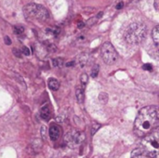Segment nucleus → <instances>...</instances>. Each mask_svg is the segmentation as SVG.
Listing matches in <instances>:
<instances>
[{"label": "nucleus", "instance_id": "obj_1", "mask_svg": "<svg viewBox=\"0 0 159 158\" xmlns=\"http://www.w3.org/2000/svg\"><path fill=\"white\" fill-rule=\"evenodd\" d=\"M159 123V110L157 106L143 108L134 123V132L139 137H145L154 132Z\"/></svg>", "mask_w": 159, "mask_h": 158}, {"label": "nucleus", "instance_id": "obj_2", "mask_svg": "<svg viewBox=\"0 0 159 158\" xmlns=\"http://www.w3.org/2000/svg\"><path fill=\"white\" fill-rule=\"evenodd\" d=\"M147 34L146 25L142 22H134L129 26L125 33V39L130 45H137L142 43Z\"/></svg>", "mask_w": 159, "mask_h": 158}, {"label": "nucleus", "instance_id": "obj_3", "mask_svg": "<svg viewBox=\"0 0 159 158\" xmlns=\"http://www.w3.org/2000/svg\"><path fill=\"white\" fill-rule=\"evenodd\" d=\"M143 150L149 157L158 158L159 137L158 132H152L144 137L142 142Z\"/></svg>", "mask_w": 159, "mask_h": 158}, {"label": "nucleus", "instance_id": "obj_4", "mask_svg": "<svg viewBox=\"0 0 159 158\" xmlns=\"http://www.w3.org/2000/svg\"><path fill=\"white\" fill-rule=\"evenodd\" d=\"M24 15L30 19H37L38 20H47L49 18L48 11L42 6L34 3L28 4L24 8Z\"/></svg>", "mask_w": 159, "mask_h": 158}, {"label": "nucleus", "instance_id": "obj_5", "mask_svg": "<svg viewBox=\"0 0 159 158\" xmlns=\"http://www.w3.org/2000/svg\"><path fill=\"white\" fill-rule=\"evenodd\" d=\"M101 53H102V58L103 61L108 65L114 64L116 61L117 57H118L116 50L115 49V47L110 42H105L102 45Z\"/></svg>", "mask_w": 159, "mask_h": 158}, {"label": "nucleus", "instance_id": "obj_6", "mask_svg": "<svg viewBox=\"0 0 159 158\" xmlns=\"http://www.w3.org/2000/svg\"><path fill=\"white\" fill-rule=\"evenodd\" d=\"M49 137L52 142H56L61 137V129L58 125H52L49 128Z\"/></svg>", "mask_w": 159, "mask_h": 158}, {"label": "nucleus", "instance_id": "obj_7", "mask_svg": "<svg viewBox=\"0 0 159 158\" xmlns=\"http://www.w3.org/2000/svg\"><path fill=\"white\" fill-rule=\"evenodd\" d=\"M68 137L71 138V141H69V142H74L75 144H79V143H81V142L84 141V139H85V136H84L83 133H81V132H75L74 135L68 134Z\"/></svg>", "mask_w": 159, "mask_h": 158}, {"label": "nucleus", "instance_id": "obj_8", "mask_svg": "<svg viewBox=\"0 0 159 158\" xmlns=\"http://www.w3.org/2000/svg\"><path fill=\"white\" fill-rule=\"evenodd\" d=\"M131 158H149V156L142 148H139L133 150V152L131 153Z\"/></svg>", "mask_w": 159, "mask_h": 158}, {"label": "nucleus", "instance_id": "obj_9", "mask_svg": "<svg viewBox=\"0 0 159 158\" xmlns=\"http://www.w3.org/2000/svg\"><path fill=\"white\" fill-rule=\"evenodd\" d=\"M40 116L42 119L44 120H48L50 118V110L48 108V105H45L41 108V111H40Z\"/></svg>", "mask_w": 159, "mask_h": 158}, {"label": "nucleus", "instance_id": "obj_10", "mask_svg": "<svg viewBox=\"0 0 159 158\" xmlns=\"http://www.w3.org/2000/svg\"><path fill=\"white\" fill-rule=\"evenodd\" d=\"M48 88H49L51 90H53V91L58 90L59 88H60V83H59V81L56 80V79H54V78H50V79L48 80Z\"/></svg>", "mask_w": 159, "mask_h": 158}, {"label": "nucleus", "instance_id": "obj_11", "mask_svg": "<svg viewBox=\"0 0 159 158\" xmlns=\"http://www.w3.org/2000/svg\"><path fill=\"white\" fill-rule=\"evenodd\" d=\"M75 94H76V100H77V102H78L79 103H82V102H84V97H85V95H84V88H83V87H79V88H76V92H75Z\"/></svg>", "mask_w": 159, "mask_h": 158}, {"label": "nucleus", "instance_id": "obj_12", "mask_svg": "<svg viewBox=\"0 0 159 158\" xmlns=\"http://www.w3.org/2000/svg\"><path fill=\"white\" fill-rule=\"evenodd\" d=\"M152 37L153 40L156 44V46H158V41H159V26H156L152 32Z\"/></svg>", "mask_w": 159, "mask_h": 158}, {"label": "nucleus", "instance_id": "obj_13", "mask_svg": "<svg viewBox=\"0 0 159 158\" xmlns=\"http://www.w3.org/2000/svg\"><path fill=\"white\" fill-rule=\"evenodd\" d=\"M88 81H89V76H88V74H83L81 75V77H80V82H81V84H82V87L86 86L87 83H88Z\"/></svg>", "mask_w": 159, "mask_h": 158}, {"label": "nucleus", "instance_id": "obj_14", "mask_svg": "<svg viewBox=\"0 0 159 158\" xmlns=\"http://www.w3.org/2000/svg\"><path fill=\"white\" fill-rule=\"evenodd\" d=\"M99 74V65H95L91 70V75L92 77H96Z\"/></svg>", "mask_w": 159, "mask_h": 158}, {"label": "nucleus", "instance_id": "obj_15", "mask_svg": "<svg viewBox=\"0 0 159 158\" xmlns=\"http://www.w3.org/2000/svg\"><path fill=\"white\" fill-rule=\"evenodd\" d=\"M14 32H15V34H22V33L24 32V29H23V27H21V26H15V27H14Z\"/></svg>", "mask_w": 159, "mask_h": 158}, {"label": "nucleus", "instance_id": "obj_16", "mask_svg": "<svg viewBox=\"0 0 159 158\" xmlns=\"http://www.w3.org/2000/svg\"><path fill=\"white\" fill-rule=\"evenodd\" d=\"M100 128H101V125H99V124H97V123H93V125H92V129H91V134L94 135V134L96 133V131H97Z\"/></svg>", "mask_w": 159, "mask_h": 158}, {"label": "nucleus", "instance_id": "obj_17", "mask_svg": "<svg viewBox=\"0 0 159 158\" xmlns=\"http://www.w3.org/2000/svg\"><path fill=\"white\" fill-rule=\"evenodd\" d=\"M61 63V59L53 60V65H54V66H60Z\"/></svg>", "mask_w": 159, "mask_h": 158}, {"label": "nucleus", "instance_id": "obj_18", "mask_svg": "<svg viewBox=\"0 0 159 158\" xmlns=\"http://www.w3.org/2000/svg\"><path fill=\"white\" fill-rule=\"evenodd\" d=\"M143 69L144 70H147V71H152L153 70V66L151 64L147 63V64H144L143 65Z\"/></svg>", "mask_w": 159, "mask_h": 158}, {"label": "nucleus", "instance_id": "obj_19", "mask_svg": "<svg viewBox=\"0 0 159 158\" xmlns=\"http://www.w3.org/2000/svg\"><path fill=\"white\" fill-rule=\"evenodd\" d=\"M22 52H23V54H26V55H29L30 54V51H29L28 47H22Z\"/></svg>", "mask_w": 159, "mask_h": 158}, {"label": "nucleus", "instance_id": "obj_20", "mask_svg": "<svg viewBox=\"0 0 159 158\" xmlns=\"http://www.w3.org/2000/svg\"><path fill=\"white\" fill-rule=\"evenodd\" d=\"M124 7V3L123 2H119L118 4H117V6L116 7V9H120V8H122Z\"/></svg>", "mask_w": 159, "mask_h": 158}, {"label": "nucleus", "instance_id": "obj_21", "mask_svg": "<svg viewBox=\"0 0 159 158\" xmlns=\"http://www.w3.org/2000/svg\"><path fill=\"white\" fill-rule=\"evenodd\" d=\"M5 42H6L7 45H10L11 44V40H10V38L8 36H5Z\"/></svg>", "mask_w": 159, "mask_h": 158}, {"label": "nucleus", "instance_id": "obj_22", "mask_svg": "<svg viewBox=\"0 0 159 158\" xmlns=\"http://www.w3.org/2000/svg\"><path fill=\"white\" fill-rule=\"evenodd\" d=\"M158 1L159 0H155V8H156V10H157V11H158L159 10Z\"/></svg>", "mask_w": 159, "mask_h": 158}]
</instances>
